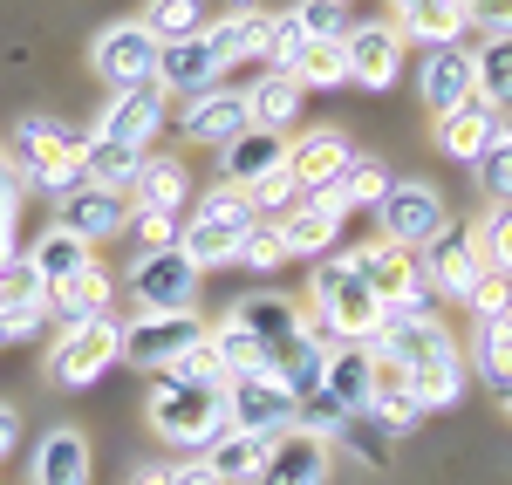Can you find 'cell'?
<instances>
[{"label":"cell","instance_id":"cell-1","mask_svg":"<svg viewBox=\"0 0 512 485\" xmlns=\"http://www.w3.org/2000/svg\"><path fill=\"white\" fill-rule=\"evenodd\" d=\"M308 294H315L308 335H315L321 349H335V342H376L383 335V301L362 287V274H355L349 260L321 253V267L308 274Z\"/></svg>","mask_w":512,"mask_h":485},{"label":"cell","instance_id":"cell-2","mask_svg":"<svg viewBox=\"0 0 512 485\" xmlns=\"http://www.w3.org/2000/svg\"><path fill=\"white\" fill-rule=\"evenodd\" d=\"M7 158H14V171H21V185H35V192H48V199H62V192L82 185V137L62 117H21Z\"/></svg>","mask_w":512,"mask_h":485},{"label":"cell","instance_id":"cell-3","mask_svg":"<svg viewBox=\"0 0 512 485\" xmlns=\"http://www.w3.org/2000/svg\"><path fill=\"white\" fill-rule=\"evenodd\" d=\"M144 417H151V431H158L164 445L205 451L212 438H226V390L158 376V383H151V397H144Z\"/></svg>","mask_w":512,"mask_h":485},{"label":"cell","instance_id":"cell-4","mask_svg":"<svg viewBox=\"0 0 512 485\" xmlns=\"http://www.w3.org/2000/svg\"><path fill=\"white\" fill-rule=\"evenodd\" d=\"M260 226V212H253V199L246 192H205L198 199V212L185 219V233H178V253L192 260L198 274L205 267H239V246H246V233Z\"/></svg>","mask_w":512,"mask_h":485},{"label":"cell","instance_id":"cell-5","mask_svg":"<svg viewBox=\"0 0 512 485\" xmlns=\"http://www.w3.org/2000/svg\"><path fill=\"white\" fill-rule=\"evenodd\" d=\"M110 363H123V322L103 315V322H76L55 335L48 349V383L62 390H89L96 376H110Z\"/></svg>","mask_w":512,"mask_h":485},{"label":"cell","instance_id":"cell-6","mask_svg":"<svg viewBox=\"0 0 512 485\" xmlns=\"http://www.w3.org/2000/svg\"><path fill=\"white\" fill-rule=\"evenodd\" d=\"M198 274L178 246H158V253H137L130 267V301L137 315H198Z\"/></svg>","mask_w":512,"mask_h":485},{"label":"cell","instance_id":"cell-7","mask_svg":"<svg viewBox=\"0 0 512 485\" xmlns=\"http://www.w3.org/2000/svg\"><path fill=\"white\" fill-rule=\"evenodd\" d=\"M158 55H164V41L144 21H110V28H96V41H89V69L110 82V96L158 82Z\"/></svg>","mask_w":512,"mask_h":485},{"label":"cell","instance_id":"cell-8","mask_svg":"<svg viewBox=\"0 0 512 485\" xmlns=\"http://www.w3.org/2000/svg\"><path fill=\"white\" fill-rule=\"evenodd\" d=\"M369 212H376V233H383L390 246H410V253H424V246L451 226V212H444V199H437V185H417V178H396Z\"/></svg>","mask_w":512,"mask_h":485},{"label":"cell","instance_id":"cell-9","mask_svg":"<svg viewBox=\"0 0 512 485\" xmlns=\"http://www.w3.org/2000/svg\"><path fill=\"white\" fill-rule=\"evenodd\" d=\"M294 410H301V397L280 390L267 369H253V376H233V383H226V431L287 438V431H294Z\"/></svg>","mask_w":512,"mask_h":485},{"label":"cell","instance_id":"cell-10","mask_svg":"<svg viewBox=\"0 0 512 485\" xmlns=\"http://www.w3.org/2000/svg\"><path fill=\"white\" fill-rule=\"evenodd\" d=\"M198 335H205L198 315H137V322H123V363L164 376V369L178 363Z\"/></svg>","mask_w":512,"mask_h":485},{"label":"cell","instance_id":"cell-11","mask_svg":"<svg viewBox=\"0 0 512 485\" xmlns=\"http://www.w3.org/2000/svg\"><path fill=\"white\" fill-rule=\"evenodd\" d=\"M417 267H424V287H431L437 301H465L472 281L485 274V253H478V233L465 226H444L424 253H417Z\"/></svg>","mask_w":512,"mask_h":485},{"label":"cell","instance_id":"cell-12","mask_svg":"<svg viewBox=\"0 0 512 485\" xmlns=\"http://www.w3.org/2000/svg\"><path fill=\"white\" fill-rule=\"evenodd\" d=\"M226 48L212 41V28H198V35L185 41H164L158 55V89H171V96H198V89H219L226 82Z\"/></svg>","mask_w":512,"mask_h":485},{"label":"cell","instance_id":"cell-13","mask_svg":"<svg viewBox=\"0 0 512 485\" xmlns=\"http://www.w3.org/2000/svg\"><path fill=\"white\" fill-rule=\"evenodd\" d=\"M55 226H69L76 240L103 246L130 233V192H110V185H76V192H62L55 199Z\"/></svg>","mask_w":512,"mask_h":485},{"label":"cell","instance_id":"cell-14","mask_svg":"<svg viewBox=\"0 0 512 485\" xmlns=\"http://www.w3.org/2000/svg\"><path fill=\"white\" fill-rule=\"evenodd\" d=\"M178 130H185V144H205V151H226L239 130H246V89H198L178 103Z\"/></svg>","mask_w":512,"mask_h":485},{"label":"cell","instance_id":"cell-15","mask_svg":"<svg viewBox=\"0 0 512 485\" xmlns=\"http://www.w3.org/2000/svg\"><path fill=\"white\" fill-rule=\"evenodd\" d=\"M417 89H424L431 117H444V110H458V103H472V96H478V48H465V41H444V48H424V69H417Z\"/></svg>","mask_w":512,"mask_h":485},{"label":"cell","instance_id":"cell-16","mask_svg":"<svg viewBox=\"0 0 512 485\" xmlns=\"http://www.w3.org/2000/svg\"><path fill=\"white\" fill-rule=\"evenodd\" d=\"M349 267L362 274V287L383 301V308H396V301H417V294H431L424 287V267H417V253L410 246H390V240H376V246H362V253H349Z\"/></svg>","mask_w":512,"mask_h":485},{"label":"cell","instance_id":"cell-17","mask_svg":"<svg viewBox=\"0 0 512 485\" xmlns=\"http://www.w3.org/2000/svg\"><path fill=\"white\" fill-rule=\"evenodd\" d=\"M342 55H349V82H362V89H390L403 76V35H396V21H355L349 35H342Z\"/></svg>","mask_w":512,"mask_h":485},{"label":"cell","instance_id":"cell-18","mask_svg":"<svg viewBox=\"0 0 512 485\" xmlns=\"http://www.w3.org/2000/svg\"><path fill=\"white\" fill-rule=\"evenodd\" d=\"M267 226L280 233V246H287L294 260H321L328 246L342 240V226H349V212H342L335 199H301V205H287L280 219H267Z\"/></svg>","mask_w":512,"mask_h":485},{"label":"cell","instance_id":"cell-19","mask_svg":"<svg viewBox=\"0 0 512 485\" xmlns=\"http://www.w3.org/2000/svg\"><path fill=\"white\" fill-rule=\"evenodd\" d=\"M355 158V144L342 137V130H328V123H315V130H301V137H287V171L301 178V192L315 199V192H328L335 178H342V164Z\"/></svg>","mask_w":512,"mask_h":485},{"label":"cell","instance_id":"cell-20","mask_svg":"<svg viewBox=\"0 0 512 485\" xmlns=\"http://www.w3.org/2000/svg\"><path fill=\"white\" fill-rule=\"evenodd\" d=\"M321 390L342 410L369 417L376 410V356H369V342H335L328 349V369H321Z\"/></svg>","mask_w":512,"mask_h":485},{"label":"cell","instance_id":"cell-21","mask_svg":"<svg viewBox=\"0 0 512 485\" xmlns=\"http://www.w3.org/2000/svg\"><path fill=\"white\" fill-rule=\"evenodd\" d=\"M280 164H287V137H280V130H260V123H246L233 144L219 151V178H226L233 192H253V185H260L267 171H280Z\"/></svg>","mask_w":512,"mask_h":485},{"label":"cell","instance_id":"cell-22","mask_svg":"<svg viewBox=\"0 0 512 485\" xmlns=\"http://www.w3.org/2000/svg\"><path fill=\"white\" fill-rule=\"evenodd\" d=\"M226 322H239L260 349H280V342H294V335L308 328V315H301V301H287L280 287H260V294L233 301V315H226Z\"/></svg>","mask_w":512,"mask_h":485},{"label":"cell","instance_id":"cell-23","mask_svg":"<svg viewBox=\"0 0 512 485\" xmlns=\"http://www.w3.org/2000/svg\"><path fill=\"white\" fill-rule=\"evenodd\" d=\"M96 130L117 137V144H130V151H144V144L164 130V89H158V82H144V89H117Z\"/></svg>","mask_w":512,"mask_h":485},{"label":"cell","instance_id":"cell-24","mask_svg":"<svg viewBox=\"0 0 512 485\" xmlns=\"http://www.w3.org/2000/svg\"><path fill=\"white\" fill-rule=\"evenodd\" d=\"M89 438H82L76 424H55V431H41L35 458H28V479L35 485H89Z\"/></svg>","mask_w":512,"mask_h":485},{"label":"cell","instance_id":"cell-25","mask_svg":"<svg viewBox=\"0 0 512 485\" xmlns=\"http://www.w3.org/2000/svg\"><path fill=\"white\" fill-rule=\"evenodd\" d=\"M396 14V35L424 41V48H444V41H465V0H383Z\"/></svg>","mask_w":512,"mask_h":485},{"label":"cell","instance_id":"cell-26","mask_svg":"<svg viewBox=\"0 0 512 485\" xmlns=\"http://www.w3.org/2000/svg\"><path fill=\"white\" fill-rule=\"evenodd\" d=\"M437 144H444V158L478 164L485 151H492V144H499V110H492L485 96L458 103V110H444V117H437Z\"/></svg>","mask_w":512,"mask_h":485},{"label":"cell","instance_id":"cell-27","mask_svg":"<svg viewBox=\"0 0 512 485\" xmlns=\"http://www.w3.org/2000/svg\"><path fill=\"white\" fill-rule=\"evenodd\" d=\"M328 438H315V431H287V438H274V458H267V472H260V485H328Z\"/></svg>","mask_w":512,"mask_h":485},{"label":"cell","instance_id":"cell-28","mask_svg":"<svg viewBox=\"0 0 512 485\" xmlns=\"http://www.w3.org/2000/svg\"><path fill=\"white\" fill-rule=\"evenodd\" d=\"M301 82L287 76V69H260V82L246 89V123H260V130H294V117H301Z\"/></svg>","mask_w":512,"mask_h":485},{"label":"cell","instance_id":"cell-29","mask_svg":"<svg viewBox=\"0 0 512 485\" xmlns=\"http://www.w3.org/2000/svg\"><path fill=\"white\" fill-rule=\"evenodd\" d=\"M192 199V178L178 158H144L130 178V212H185Z\"/></svg>","mask_w":512,"mask_h":485},{"label":"cell","instance_id":"cell-30","mask_svg":"<svg viewBox=\"0 0 512 485\" xmlns=\"http://www.w3.org/2000/svg\"><path fill=\"white\" fill-rule=\"evenodd\" d=\"M28 267H35L41 281H48V294H55L62 281H76L82 267H96V246L76 240L69 226H48V233H41V240L28 246Z\"/></svg>","mask_w":512,"mask_h":485},{"label":"cell","instance_id":"cell-31","mask_svg":"<svg viewBox=\"0 0 512 485\" xmlns=\"http://www.w3.org/2000/svg\"><path fill=\"white\" fill-rule=\"evenodd\" d=\"M321 369H328V349H321L315 335L301 328L294 342H280V349H267V376H274L280 390H294V397H308V390H321Z\"/></svg>","mask_w":512,"mask_h":485},{"label":"cell","instance_id":"cell-32","mask_svg":"<svg viewBox=\"0 0 512 485\" xmlns=\"http://www.w3.org/2000/svg\"><path fill=\"white\" fill-rule=\"evenodd\" d=\"M205 458H212V472L226 485H246L267 472V458H274V438H260V431H226V438H212L205 445Z\"/></svg>","mask_w":512,"mask_h":485},{"label":"cell","instance_id":"cell-33","mask_svg":"<svg viewBox=\"0 0 512 485\" xmlns=\"http://www.w3.org/2000/svg\"><path fill=\"white\" fill-rule=\"evenodd\" d=\"M137 164H144V151H130V144L103 137V130H89V137H82V185H110V192H130Z\"/></svg>","mask_w":512,"mask_h":485},{"label":"cell","instance_id":"cell-34","mask_svg":"<svg viewBox=\"0 0 512 485\" xmlns=\"http://www.w3.org/2000/svg\"><path fill=\"white\" fill-rule=\"evenodd\" d=\"M390 185H396V178H390V164H383V158H362V151H355V158L342 164V178H335L328 192H315V199H335L342 212H369V205L383 199Z\"/></svg>","mask_w":512,"mask_h":485},{"label":"cell","instance_id":"cell-35","mask_svg":"<svg viewBox=\"0 0 512 485\" xmlns=\"http://www.w3.org/2000/svg\"><path fill=\"white\" fill-rule=\"evenodd\" d=\"M48 308L62 315V328L103 322V315H110V274H103V267H82L76 281H62L55 294H48Z\"/></svg>","mask_w":512,"mask_h":485},{"label":"cell","instance_id":"cell-36","mask_svg":"<svg viewBox=\"0 0 512 485\" xmlns=\"http://www.w3.org/2000/svg\"><path fill=\"white\" fill-rule=\"evenodd\" d=\"M280 14V7H274ZM274 14H219L212 21V41L226 48V62H260L267 55V28H274Z\"/></svg>","mask_w":512,"mask_h":485},{"label":"cell","instance_id":"cell-37","mask_svg":"<svg viewBox=\"0 0 512 485\" xmlns=\"http://www.w3.org/2000/svg\"><path fill=\"white\" fill-rule=\"evenodd\" d=\"M287 76L301 82V89H342L349 82V55H342V41H308Z\"/></svg>","mask_w":512,"mask_h":485},{"label":"cell","instance_id":"cell-38","mask_svg":"<svg viewBox=\"0 0 512 485\" xmlns=\"http://www.w3.org/2000/svg\"><path fill=\"white\" fill-rule=\"evenodd\" d=\"M478 96L492 110H512V35H485V48H478Z\"/></svg>","mask_w":512,"mask_h":485},{"label":"cell","instance_id":"cell-39","mask_svg":"<svg viewBox=\"0 0 512 485\" xmlns=\"http://www.w3.org/2000/svg\"><path fill=\"white\" fill-rule=\"evenodd\" d=\"M137 21L158 41H185V35H198V28H212V21H205V0H144Z\"/></svg>","mask_w":512,"mask_h":485},{"label":"cell","instance_id":"cell-40","mask_svg":"<svg viewBox=\"0 0 512 485\" xmlns=\"http://www.w3.org/2000/svg\"><path fill=\"white\" fill-rule=\"evenodd\" d=\"M212 349H219V363H226V383H233V376H253V369H267V349H260L239 322L212 328Z\"/></svg>","mask_w":512,"mask_h":485},{"label":"cell","instance_id":"cell-41","mask_svg":"<svg viewBox=\"0 0 512 485\" xmlns=\"http://www.w3.org/2000/svg\"><path fill=\"white\" fill-rule=\"evenodd\" d=\"M164 376H178V383H205V390H226V363H219V349H212V328H205V335H198Z\"/></svg>","mask_w":512,"mask_h":485},{"label":"cell","instance_id":"cell-42","mask_svg":"<svg viewBox=\"0 0 512 485\" xmlns=\"http://www.w3.org/2000/svg\"><path fill=\"white\" fill-rule=\"evenodd\" d=\"M349 417H355V410H342L328 390H308V397H301V410H294V431H315V438H328V445H335Z\"/></svg>","mask_w":512,"mask_h":485},{"label":"cell","instance_id":"cell-43","mask_svg":"<svg viewBox=\"0 0 512 485\" xmlns=\"http://www.w3.org/2000/svg\"><path fill=\"white\" fill-rule=\"evenodd\" d=\"M246 199H253V212H260V219H280L287 205H301L308 192H301V178H294V171L280 164V171H267V178H260V185H253Z\"/></svg>","mask_w":512,"mask_h":485},{"label":"cell","instance_id":"cell-44","mask_svg":"<svg viewBox=\"0 0 512 485\" xmlns=\"http://www.w3.org/2000/svg\"><path fill=\"white\" fill-rule=\"evenodd\" d=\"M465 308H472L478 322H499V315H512V274L485 267V274L472 281V294H465Z\"/></svg>","mask_w":512,"mask_h":485},{"label":"cell","instance_id":"cell-45","mask_svg":"<svg viewBox=\"0 0 512 485\" xmlns=\"http://www.w3.org/2000/svg\"><path fill=\"white\" fill-rule=\"evenodd\" d=\"M294 21H301L308 41H342L349 35V7H335V0H294Z\"/></svg>","mask_w":512,"mask_h":485},{"label":"cell","instance_id":"cell-46","mask_svg":"<svg viewBox=\"0 0 512 485\" xmlns=\"http://www.w3.org/2000/svg\"><path fill=\"white\" fill-rule=\"evenodd\" d=\"M472 233H478V253H485V267L512 274V205H492V219H485V226H472Z\"/></svg>","mask_w":512,"mask_h":485},{"label":"cell","instance_id":"cell-47","mask_svg":"<svg viewBox=\"0 0 512 485\" xmlns=\"http://www.w3.org/2000/svg\"><path fill=\"white\" fill-rule=\"evenodd\" d=\"M287 260H294V253L280 246V233L267 226V219H260V226L246 233V246H239V267H246V274H274V267H287Z\"/></svg>","mask_w":512,"mask_h":485},{"label":"cell","instance_id":"cell-48","mask_svg":"<svg viewBox=\"0 0 512 485\" xmlns=\"http://www.w3.org/2000/svg\"><path fill=\"white\" fill-rule=\"evenodd\" d=\"M335 445H349L355 458H362V465H390V431H383L376 417H349Z\"/></svg>","mask_w":512,"mask_h":485},{"label":"cell","instance_id":"cell-49","mask_svg":"<svg viewBox=\"0 0 512 485\" xmlns=\"http://www.w3.org/2000/svg\"><path fill=\"white\" fill-rule=\"evenodd\" d=\"M308 48V35H301V21H294V7H280L274 14V28H267V69H294V55Z\"/></svg>","mask_w":512,"mask_h":485},{"label":"cell","instance_id":"cell-50","mask_svg":"<svg viewBox=\"0 0 512 485\" xmlns=\"http://www.w3.org/2000/svg\"><path fill=\"white\" fill-rule=\"evenodd\" d=\"M14 205H21V171L0 151V260H14V219H21Z\"/></svg>","mask_w":512,"mask_h":485},{"label":"cell","instance_id":"cell-51","mask_svg":"<svg viewBox=\"0 0 512 485\" xmlns=\"http://www.w3.org/2000/svg\"><path fill=\"white\" fill-rule=\"evenodd\" d=\"M472 171H478V185H485V199H492V205H512V151H506V144H492Z\"/></svg>","mask_w":512,"mask_h":485},{"label":"cell","instance_id":"cell-52","mask_svg":"<svg viewBox=\"0 0 512 485\" xmlns=\"http://www.w3.org/2000/svg\"><path fill=\"white\" fill-rule=\"evenodd\" d=\"M130 233L144 240V253H158V246H178L185 219H178V212H130Z\"/></svg>","mask_w":512,"mask_h":485},{"label":"cell","instance_id":"cell-53","mask_svg":"<svg viewBox=\"0 0 512 485\" xmlns=\"http://www.w3.org/2000/svg\"><path fill=\"white\" fill-rule=\"evenodd\" d=\"M465 21L478 35H512V0H465Z\"/></svg>","mask_w":512,"mask_h":485},{"label":"cell","instance_id":"cell-54","mask_svg":"<svg viewBox=\"0 0 512 485\" xmlns=\"http://www.w3.org/2000/svg\"><path fill=\"white\" fill-rule=\"evenodd\" d=\"M171 485H226L219 472H212V458L198 451V458H185V465H171Z\"/></svg>","mask_w":512,"mask_h":485},{"label":"cell","instance_id":"cell-55","mask_svg":"<svg viewBox=\"0 0 512 485\" xmlns=\"http://www.w3.org/2000/svg\"><path fill=\"white\" fill-rule=\"evenodd\" d=\"M21 445V417H14V404H0V458Z\"/></svg>","mask_w":512,"mask_h":485},{"label":"cell","instance_id":"cell-56","mask_svg":"<svg viewBox=\"0 0 512 485\" xmlns=\"http://www.w3.org/2000/svg\"><path fill=\"white\" fill-rule=\"evenodd\" d=\"M130 485H171V465H144V472H137Z\"/></svg>","mask_w":512,"mask_h":485},{"label":"cell","instance_id":"cell-57","mask_svg":"<svg viewBox=\"0 0 512 485\" xmlns=\"http://www.w3.org/2000/svg\"><path fill=\"white\" fill-rule=\"evenodd\" d=\"M233 14H274V0H233Z\"/></svg>","mask_w":512,"mask_h":485},{"label":"cell","instance_id":"cell-58","mask_svg":"<svg viewBox=\"0 0 512 485\" xmlns=\"http://www.w3.org/2000/svg\"><path fill=\"white\" fill-rule=\"evenodd\" d=\"M499 144L512 151V110H499Z\"/></svg>","mask_w":512,"mask_h":485},{"label":"cell","instance_id":"cell-59","mask_svg":"<svg viewBox=\"0 0 512 485\" xmlns=\"http://www.w3.org/2000/svg\"><path fill=\"white\" fill-rule=\"evenodd\" d=\"M0 342H14V322H7V308H0Z\"/></svg>","mask_w":512,"mask_h":485},{"label":"cell","instance_id":"cell-60","mask_svg":"<svg viewBox=\"0 0 512 485\" xmlns=\"http://www.w3.org/2000/svg\"><path fill=\"white\" fill-rule=\"evenodd\" d=\"M499 404H506V417H512V390H499Z\"/></svg>","mask_w":512,"mask_h":485},{"label":"cell","instance_id":"cell-61","mask_svg":"<svg viewBox=\"0 0 512 485\" xmlns=\"http://www.w3.org/2000/svg\"><path fill=\"white\" fill-rule=\"evenodd\" d=\"M335 7H349V0H335Z\"/></svg>","mask_w":512,"mask_h":485}]
</instances>
